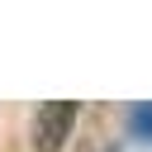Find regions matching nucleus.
<instances>
[{
  "instance_id": "3",
  "label": "nucleus",
  "mask_w": 152,
  "mask_h": 152,
  "mask_svg": "<svg viewBox=\"0 0 152 152\" xmlns=\"http://www.w3.org/2000/svg\"><path fill=\"white\" fill-rule=\"evenodd\" d=\"M100 152H114V147H100Z\"/></svg>"
},
{
  "instance_id": "2",
  "label": "nucleus",
  "mask_w": 152,
  "mask_h": 152,
  "mask_svg": "<svg viewBox=\"0 0 152 152\" xmlns=\"http://www.w3.org/2000/svg\"><path fill=\"white\" fill-rule=\"evenodd\" d=\"M124 124H128V138H138V142H152V100H138V104H128Z\"/></svg>"
},
{
  "instance_id": "1",
  "label": "nucleus",
  "mask_w": 152,
  "mask_h": 152,
  "mask_svg": "<svg viewBox=\"0 0 152 152\" xmlns=\"http://www.w3.org/2000/svg\"><path fill=\"white\" fill-rule=\"evenodd\" d=\"M76 114H81V104H76V100L38 104V114H33V152H57V147L66 142V133H71Z\"/></svg>"
}]
</instances>
